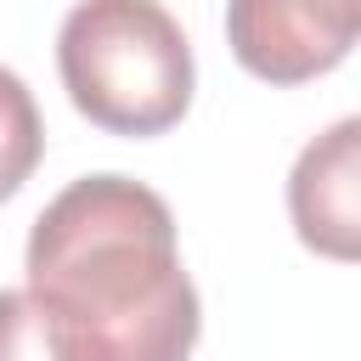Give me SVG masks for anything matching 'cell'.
Listing matches in <instances>:
<instances>
[{
  "mask_svg": "<svg viewBox=\"0 0 361 361\" xmlns=\"http://www.w3.org/2000/svg\"><path fill=\"white\" fill-rule=\"evenodd\" d=\"M68 102L113 135H164L192 107V45L158 0H79L56 34Z\"/></svg>",
  "mask_w": 361,
  "mask_h": 361,
  "instance_id": "obj_2",
  "label": "cell"
},
{
  "mask_svg": "<svg viewBox=\"0 0 361 361\" xmlns=\"http://www.w3.org/2000/svg\"><path fill=\"white\" fill-rule=\"evenodd\" d=\"M231 56L265 85L333 73L361 39V0H226Z\"/></svg>",
  "mask_w": 361,
  "mask_h": 361,
  "instance_id": "obj_3",
  "label": "cell"
},
{
  "mask_svg": "<svg viewBox=\"0 0 361 361\" xmlns=\"http://www.w3.org/2000/svg\"><path fill=\"white\" fill-rule=\"evenodd\" d=\"M39 152H45V124H39L34 90L11 68H0V203L11 192H23Z\"/></svg>",
  "mask_w": 361,
  "mask_h": 361,
  "instance_id": "obj_5",
  "label": "cell"
},
{
  "mask_svg": "<svg viewBox=\"0 0 361 361\" xmlns=\"http://www.w3.org/2000/svg\"><path fill=\"white\" fill-rule=\"evenodd\" d=\"M0 361H68L45 305L28 288H0Z\"/></svg>",
  "mask_w": 361,
  "mask_h": 361,
  "instance_id": "obj_6",
  "label": "cell"
},
{
  "mask_svg": "<svg viewBox=\"0 0 361 361\" xmlns=\"http://www.w3.org/2000/svg\"><path fill=\"white\" fill-rule=\"evenodd\" d=\"M28 293L68 361H186L203 327L175 214L130 175H85L39 209Z\"/></svg>",
  "mask_w": 361,
  "mask_h": 361,
  "instance_id": "obj_1",
  "label": "cell"
},
{
  "mask_svg": "<svg viewBox=\"0 0 361 361\" xmlns=\"http://www.w3.org/2000/svg\"><path fill=\"white\" fill-rule=\"evenodd\" d=\"M288 220L310 254L361 265V113L305 141L288 169Z\"/></svg>",
  "mask_w": 361,
  "mask_h": 361,
  "instance_id": "obj_4",
  "label": "cell"
}]
</instances>
